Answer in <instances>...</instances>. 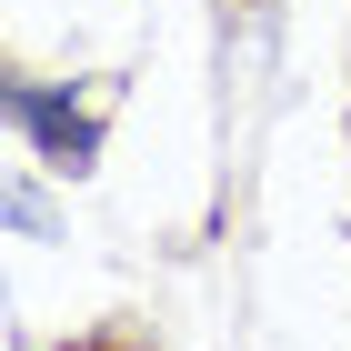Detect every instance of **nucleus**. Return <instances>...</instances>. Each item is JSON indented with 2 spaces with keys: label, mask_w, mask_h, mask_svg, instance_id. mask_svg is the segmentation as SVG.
I'll return each instance as SVG.
<instances>
[{
  "label": "nucleus",
  "mask_w": 351,
  "mask_h": 351,
  "mask_svg": "<svg viewBox=\"0 0 351 351\" xmlns=\"http://www.w3.org/2000/svg\"><path fill=\"white\" fill-rule=\"evenodd\" d=\"M101 110H110V101L71 110L60 90H40V81H21V90H10V121L40 141V161H51V171H90V161H101Z\"/></svg>",
  "instance_id": "obj_1"
}]
</instances>
